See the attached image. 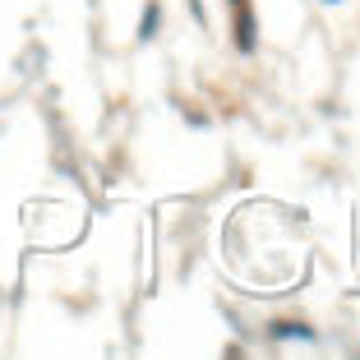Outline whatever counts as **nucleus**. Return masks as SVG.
<instances>
[{
  "label": "nucleus",
  "mask_w": 360,
  "mask_h": 360,
  "mask_svg": "<svg viewBox=\"0 0 360 360\" xmlns=\"http://www.w3.org/2000/svg\"><path fill=\"white\" fill-rule=\"evenodd\" d=\"M273 338H291V342H309L314 333L309 328H300V324H273Z\"/></svg>",
  "instance_id": "nucleus-2"
},
{
  "label": "nucleus",
  "mask_w": 360,
  "mask_h": 360,
  "mask_svg": "<svg viewBox=\"0 0 360 360\" xmlns=\"http://www.w3.org/2000/svg\"><path fill=\"white\" fill-rule=\"evenodd\" d=\"M236 46L240 51H254V14L245 0H236Z\"/></svg>",
  "instance_id": "nucleus-1"
},
{
  "label": "nucleus",
  "mask_w": 360,
  "mask_h": 360,
  "mask_svg": "<svg viewBox=\"0 0 360 360\" xmlns=\"http://www.w3.org/2000/svg\"><path fill=\"white\" fill-rule=\"evenodd\" d=\"M143 37H153L157 33V5H148V14H143V28H139Z\"/></svg>",
  "instance_id": "nucleus-3"
}]
</instances>
